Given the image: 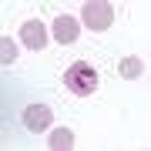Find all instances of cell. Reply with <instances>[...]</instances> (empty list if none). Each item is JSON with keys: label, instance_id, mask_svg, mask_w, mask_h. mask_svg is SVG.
Segmentation results:
<instances>
[{"label": "cell", "instance_id": "6da1fadb", "mask_svg": "<svg viewBox=\"0 0 151 151\" xmlns=\"http://www.w3.org/2000/svg\"><path fill=\"white\" fill-rule=\"evenodd\" d=\"M60 81H64V87L70 94L87 97V94H94L97 87H101V74H97L87 60H70L64 67V74H60Z\"/></svg>", "mask_w": 151, "mask_h": 151}, {"label": "cell", "instance_id": "7a4b0ae2", "mask_svg": "<svg viewBox=\"0 0 151 151\" xmlns=\"http://www.w3.org/2000/svg\"><path fill=\"white\" fill-rule=\"evenodd\" d=\"M81 24L87 30H94V34H104L114 24V7L104 4V0H91V4L81 7Z\"/></svg>", "mask_w": 151, "mask_h": 151}, {"label": "cell", "instance_id": "3957f363", "mask_svg": "<svg viewBox=\"0 0 151 151\" xmlns=\"http://www.w3.org/2000/svg\"><path fill=\"white\" fill-rule=\"evenodd\" d=\"M50 121H54V111L50 104H27L24 108V128L40 134V131H50Z\"/></svg>", "mask_w": 151, "mask_h": 151}, {"label": "cell", "instance_id": "277c9868", "mask_svg": "<svg viewBox=\"0 0 151 151\" xmlns=\"http://www.w3.org/2000/svg\"><path fill=\"white\" fill-rule=\"evenodd\" d=\"M20 44H24V50H44L47 47V27L40 20L20 24Z\"/></svg>", "mask_w": 151, "mask_h": 151}, {"label": "cell", "instance_id": "5b68a950", "mask_svg": "<svg viewBox=\"0 0 151 151\" xmlns=\"http://www.w3.org/2000/svg\"><path fill=\"white\" fill-rule=\"evenodd\" d=\"M50 34H54V40H57V44H74V40H77V34H81V24H77V17L60 14L57 20L50 24Z\"/></svg>", "mask_w": 151, "mask_h": 151}, {"label": "cell", "instance_id": "8992f818", "mask_svg": "<svg viewBox=\"0 0 151 151\" xmlns=\"http://www.w3.org/2000/svg\"><path fill=\"white\" fill-rule=\"evenodd\" d=\"M118 74L124 77V81H134V77L145 74V64H141L138 57H124V60H118Z\"/></svg>", "mask_w": 151, "mask_h": 151}, {"label": "cell", "instance_id": "52a82bcc", "mask_svg": "<svg viewBox=\"0 0 151 151\" xmlns=\"http://www.w3.org/2000/svg\"><path fill=\"white\" fill-rule=\"evenodd\" d=\"M47 145L54 148V151H64V148H70V145H74V131H70V128H57V131H50Z\"/></svg>", "mask_w": 151, "mask_h": 151}, {"label": "cell", "instance_id": "ba28073f", "mask_svg": "<svg viewBox=\"0 0 151 151\" xmlns=\"http://www.w3.org/2000/svg\"><path fill=\"white\" fill-rule=\"evenodd\" d=\"M0 60L4 64H14L17 60V40L14 37H0Z\"/></svg>", "mask_w": 151, "mask_h": 151}]
</instances>
